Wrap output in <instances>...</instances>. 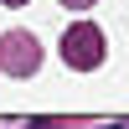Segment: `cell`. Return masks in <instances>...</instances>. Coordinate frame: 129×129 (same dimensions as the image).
I'll list each match as a JSON object with an SVG mask.
<instances>
[{"mask_svg": "<svg viewBox=\"0 0 129 129\" xmlns=\"http://www.w3.org/2000/svg\"><path fill=\"white\" fill-rule=\"evenodd\" d=\"M5 5H26V0H5Z\"/></svg>", "mask_w": 129, "mask_h": 129, "instance_id": "cell-4", "label": "cell"}, {"mask_svg": "<svg viewBox=\"0 0 129 129\" xmlns=\"http://www.w3.org/2000/svg\"><path fill=\"white\" fill-rule=\"evenodd\" d=\"M62 57H67V67H98L103 62V31L98 26H88V21H78V26L62 36Z\"/></svg>", "mask_w": 129, "mask_h": 129, "instance_id": "cell-1", "label": "cell"}, {"mask_svg": "<svg viewBox=\"0 0 129 129\" xmlns=\"http://www.w3.org/2000/svg\"><path fill=\"white\" fill-rule=\"evenodd\" d=\"M36 129H47V124H36Z\"/></svg>", "mask_w": 129, "mask_h": 129, "instance_id": "cell-5", "label": "cell"}, {"mask_svg": "<svg viewBox=\"0 0 129 129\" xmlns=\"http://www.w3.org/2000/svg\"><path fill=\"white\" fill-rule=\"evenodd\" d=\"M62 5H67V10H88L93 0H62Z\"/></svg>", "mask_w": 129, "mask_h": 129, "instance_id": "cell-3", "label": "cell"}, {"mask_svg": "<svg viewBox=\"0 0 129 129\" xmlns=\"http://www.w3.org/2000/svg\"><path fill=\"white\" fill-rule=\"evenodd\" d=\"M36 36H26V31H10L5 41H0V62H5L10 72H36Z\"/></svg>", "mask_w": 129, "mask_h": 129, "instance_id": "cell-2", "label": "cell"}]
</instances>
